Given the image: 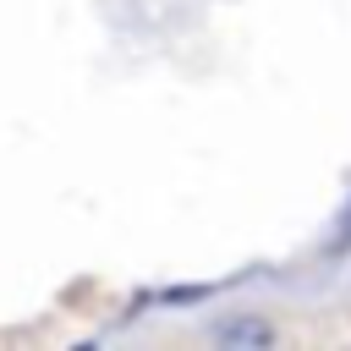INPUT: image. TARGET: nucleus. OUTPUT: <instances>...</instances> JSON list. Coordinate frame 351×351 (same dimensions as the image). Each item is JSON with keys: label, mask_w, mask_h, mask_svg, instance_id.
<instances>
[{"label": "nucleus", "mask_w": 351, "mask_h": 351, "mask_svg": "<svg viewBox=\"0 0 351 351\" xmlns=\"http://www.w3.org/2000/svg\"><path fill=\"white\" fill-rule=\"evenodd\" d=\"M346 230H351V208H346Z\"/></svg>", "instance_id": "obj_2"}, {"label": "nucleus", "mask_w": 351, "mask_h": 351, "mask_svg": "<svg viewBox=\"0 0 351 351\" xmlns=\"http://www.w3.org/2000/svg\"><path fill=\"white\" fill-rule=\"evenodd\" d=\"M214 340L219 346H252V351H263V346H274V329L263 318H225L214 329Z\"/></svg>", "instance_id": "obj_1"}]
</instances>
